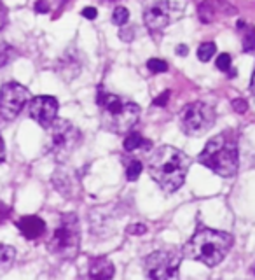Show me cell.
<instances>
[{"instance_id": "4", "label": "cell", "mask_w": 255, "mask_h": 280, "mask_svg": "<svg viewBox=\"0 0 255 280\" xmlns=\"http://www.w3.org/2000/svg\"><path fill=\"white\" fill-rule=\"evenodd\" d=\"M201 165L210 168L220 177H234L240 166L238 142L231 132H222L208 140L203 152L198 156Z\"/></svg>"}, {"instance_id": "20", "label": "cell", "mask_w": 255, "mask_h": 280, "mask_svg": "<svg viewBox=\"0 0 255 280\" xmlns=\"http://www.w3.org/2000/svg\"><path fill=\"white\" fill-rule=\"evenodd\" d=\"M128 20H130V11L122 6L116 7L114 13H112V23L118 25V27H124L128 23Z\"/></svg>"}, {"instance_id": "16", "label": "cell", "mask_w": 255, "mask_h": 280, "mask_svg": "<svg viewBox=\"0 0 255 280\" xmlns=\"http://www.w3.org/2000/svg\"><path fill=\"white\" fill-rule=\"evenodd\" d=\"M14 256H16V250L10 245H0V273L7 271L10 268L14 261Z\"/></svg>"}, {"instance_id": "1", "label": "cell", "mask_w": 255, "mask_h": 280, "mask_svg": "<svg viewBox=\"0 0 255 280\" xmlns=\"http://www.w3.org/2000/svg\"><path fill=\"white\" fill-rule=\"evenodd\" d=\"M190 158L173 145H161L148 159V173L166 193H175L186 180Z\"/></svg>"}, {"instance_id": "30", "label": "cell", "mask_w": 255, "mask_h": 280, "mask_svg": "<svg viewBox=\"0 0 255 280\" xmlns=\"http://www.w3.org/2000/svg\"><path fill=\"white\" fill-rule=\"evenodd\" d=\"M7 25V7L4 6V2L0 0V30Z\"/></svg>"}, {"instance_id": "19", "label": "cell", "mask_w": 255, "mask_h": 280, "mask_svg": "<svg viewBox=\"0 0 255 280\" xmlns=\"http://www.w3.org/2000/svg\"><path fill=\"white\" fill-rule=\"evenodd\" d=\"M215 53H217L215 42H203V44L198 48V60H201V62H210Z\"/></svg>"}, {"instance_id": "34", "label": "cell", "mask_w": 255, "mask_h": 280, "mask_svg": "<svg viewBox=\"0 0 255 280\" xmlns=\"http://www.w3.org/2000/svg\"><path fill=\"white\" fill-rule=\"evenodd\" d=\"M187 53H189V49H187L186 44L176 46V55H178V56H187Z\"/></svg>"}, {"instance_id": "37", "label": "cell", "mask_w": 255, "mask_h": 280, "mask_svg": "<svg viewBox=\"0 0 255 280\" xmlns=\"http://www.w3.org/2000/svg\"><path fill=\"white\" fill-rule=\"evenodd\" d=\"M104 2H112V0H104Z\"/></svg>"}, {"instance_id": "10", "label": "cell", "mask_w": 255, "mask_h": 280, "mask_svg": "<svg viewBox=\"0 0 255 280\" xmlns=\"http://www.w3.org/2000/svg\"><path fill=\"white\" fill-rule=\"evenodd\" d=\"M30 100V91L20 83H6L0 88V119L14 121Z\"/></svg>"}, {"instance_id": "23", "label": "cell", "mask_w": 255, "mask_h": 280, "mask_svg": "<svg viewBox=\"0 0 255 280\" xmlns=\"http://www.w3.org/2000/svg\"><path fill=\"white\" fill-rule=\"evenodd\" d=\"M147 69L150 70L152 74H162L168 70V63L164 60H159V58H150L147 62Z\"/></svg>"}, {"instance_id": "6", "label": "cell", "mask_w": 255, "mask_h": 280, "mask_svg": "<svg viewBox=\"0 0 255 280\" xmlns=\"http://www.w3.org/2000/svg\"><path fill=\"white\" fill-rule=\"evenodd\" d=\"M48 130L49 137L48 142H46V152L54 161H66L76 152V149L79 147L80 140H82L79 128L66 119H54Z\"/></svg>"}, {"instance_id": "33", "label": "cell", "mask_w": 255, "mask_h": 280, "mask_svg": "<svg viewBox=\"0 0 255 280\" xmlns=\"http://www.w3.org/2000/svg\"><path fill=\"white\" fill-rule=\"evenodd\" d=\"M119 37L122 39L124 42H130V41H133V30H130V32H126V30H121V34H119Z\"/></svg>"}, {"instance_id": "32", "label": "cell", "mask_w": 255, "mask_h": 280, "mask_svg": "<svg viewBox=\"0 0 255 280\" xmlns=\"http://www.w3.org/2000/svg\"><path fill=\"white\" fill-rule=\"evenodd\" d=\"M7 215H9V207L6 203H0V222L6 221Z\"/></svg>"}, {"instance_id": "15", "label": "cell", "mask_w": 255, "mask_h": 280, "mask_svg": "<svg viewBox=\"0 0 255 280\" xmlns=\"http://www.w3.org/2000/svg\"><path fill=\"white\" fill-rule=\"evenodd\" d=\"M52 182H54L56 189L62 194H65V196H74V189H77V180L68 173H60V175L54 173Z\"/></svg>"}, {"instance_id": "9", "label": "cell", "mask_w": 255, "mask_h": 280, "mask_svg": "<svg viewBox=\"0 0 255 280\" xmlns=\"http://www.w3.org/2000/svg\"><path fill=\"white\" fill-rule=\"evenodd\" d=\"M178 16L180 9H176L173 0H150L144 9V23L154 37L162 34V30Z\"/></svg>"}, {"instance_id": "31", "label": "cell", "mask_w": 255, "mask_h": 280, "mask_svg": "<svg viewBox=\"0 0 255 280\" xmlns=\"http://www.w3.org/2000/svg\"><path fill=\"white\" fill-rule=\"evenodd\" d=\"M96 9H94V7H84L82 9V16L84 18H88V20H94V18H96Z\"/></svg>"}, {"instance_id": "7", "label": "cell", "mask_w": 255, "mask_h": 280, "mask_svg": "<svg viewBox=\"0 0 255 280\" xmlns=\"http://www.w3.org/2000/svg\"><path fill=\"white\" fill-rule=\"evenodd\" d=\"M215 125V111L204 102H192L180 111V128L186 135L200 137Z\"/></svg>"}, {"instance_id": "29", "label": "cell", "mask_w": 255, "mask_h": 280, "mask_svg": "<svg viewBox=\"0 0 255 280\" xmlns=\"http://www.w3.org/2000/svg\"><path fill=\"white\" fill-rule=\"evenodd\" d=\"M34 7H35V11H37L38 14H46V13H49V4L46 2V0H37Z\"/></svg>"}, {"instance_id": "11", "label": "cell", "mask_w": 255, "mask_h": 280, "mask_svg": "<svg viewBox=\"0 0 255 280\" xmlns=\"http://www.w3.org/2000/svg\"><path fill=\"white\" fill-rule=\"evenodd\" d=\"M28 112H30V118L35 123H38L42 128H49L58 116V100L54 97H49V95L35 97L32 98Z\"/></svg>"}, {"instance_id": "22", "label": "cell", "mask_w": 255, "mask_h": 280, "mask_svg": "<svg viewBox=\"0 0 255 280\" xmlns=\"http://www.w3.org/2000/svg\"><path fill=\"white\" fill-rule=\"evenodd\" d=\"M142 170H144V165H142L140 161H136V159H133V161L128 165V170H126V179L128 180H136L138 177H140V173H142Z\"/></svg>"}, {"instance_id": "24", "label": "cell", "mask_w": 255, "mask_h": 280, "mask_svg": "<svg viewBox=\"0 0 255 280\" xmlns=\"http://www.w3.org/2000/svg\"><path fill=\"white\" fill-rule=\"evenodd\" d=\"M215 65H217V69L222 70V72H228V70L231 69V55H228V53H222V55H218Z\"/></svg>"}, {"instance_id": "28", "label": "cell", "mask_w": 255, "mask_h": 280, "mask_svg": "<svg viewBox=\"0 0 255 280\" xmlns=\"http://www.w3.org/2000/svg\"><path fill=\"white\" fill-rule=\"evenodd\" d=\"M243 49H245L246 53H252V49H254V30H252V28H250L248 34H246L245 44H243Z\"/></svg>"}, {"instance_id": "35", "label": "cell", "mask_w": 255, "mask_h": 280, "mask_svg": "<svg viewBox=\"0 0 255 280\" xmlns=\"http://www.w3.org/2000/svg\"><path fill=\"white\" fill-rule=\"evenodd\" d=\"M4 159H6V144H4V139L0 135V163H4Z\"/></svg>"}, {"instance_id": "2", "label": "cell", "mask_w": 255, "mask_h": 280, "mask_svg": "<svg viewBox=\"0 0 255 280\" xmlns=\"http://www.w3.org/2000/svg\"><path fill=\"white\" fill-rule=\"evenodd\" d=\"M96 104L100 109L102 126L107 132L118 133V135L130 133V130L134 128L140 118V107L134 102L108 93L104 88H98Z\"/></svg>"}, {"instance_id": "3", "label": "cell", "mask_w": 255, "mask_h": 280, "mask_svg": "<svg viewBox=\"0 0 255 280\" xmlns=\"http://www.w3.org/2000/svg\"><path fill=\"white\" fill-rule=\"evenodd\" d=\"M232 247V236L226 231H217L210 228H200L192 238L186 243L182 256L187 259L200 261L206 266H217L224 261Z\"/></svg>"}, {"instance_id": "17", "label": "cell", "mask_w": 255, "mask_h": 280, "mask_svg": "<svg viewBox=\"0 0 255 280\" xmlns=\"http://www.w3.org/2000/svg\"><path fill=\"white\" fill-rule=\"evenodd\" d=\"M198 16H200V20L203 21L204 25L212 23V21L215 20V4H214V0H204V2L200 6V9H198Z\"/></svg>"}, {"instance_id": "18", "label": "cell", "mask_w": 255, "mask_h": 280, "mask_svg": "<svg viewBox=\"0 0 255 280\" xmlns=\"http://www.w3.org/2000/svg\"><path fill=\"white\" fill-rule=\"evenodd\" d=\"M122 145H124V149L130 152V151H136V149L144 147V145H150V144H148L140 133H128L124 142H122Z\"/></svg>"}, {"instance_id": "21", "label": "cell", "mask_w": 255, "mask_h": 280, "mask_svg": "<svg viewBox=\"0 0 255 280\" xmlns=\"http://www.w3.org/2000/svg\"><path fill=\"white\" fill-rule=\"evenodd\" d=\"M14 56H16V51H14L12 48H10L9 44H0V69H2V67H6L7 63L10 62V60L14 58Z\"/></svg>"}, {"instance_id": "13", "label": "cell", "mask_w": 255, "mask_h": 280, "mask_svg": "<svg viewBox=\"0 0 255 280\" xmlns=\"http://www.w3.org/2000/svg\"><path fill=\"white\" fill-rule=\"evenodd\" d=\"M16 226L21 233H23L24 238L35 240L38 236L44 235L46 231V222L42 221L38 215H24L20 221H16Z\"/></svg>"}, {"instance_id": "5", "label": "cell", "mask_w": 255, "mask_h": 280, "mask_svg": "<svg viewBox=\"0 0 255 280\" xmlns=\"http://www.w3.org/2000/svg\"><path fill=\"white\" fill-rule=\"evenodd\" d=\"M80 247V228L76 214H63L48 242V249L60 259H74Z\"/></svg>"}, {"instance_id": "26", "label": "cell", "mask_w": 255, "mask_h": 280, "mask_svg": "<svg viewBox=\"0 0 255 280\" xmlns=\"http://www.w3.org/2000/svg\"><path fill=\"white\" fill-rule=\"evenodd\" d=\"M126 231L130 233V235H144V233L147 231V226L145 224H131L126 228Z\"/></svg>"}, {"instance_id": "36", "label": "cell", "mask_w": 255, "mask_h": 280, "mask_svg": "<svg viewBox=\"0 0 255 280\" xmlns=\"http://www.w3.org/2000/svg\"><path fill=\"white\" fill-rule=\"evenodd\" d=\"M65 2H68V0H62V4H65Z\"/></svg>"}, {"instance_id": "14", "label": "cell", "mask_w": 255, "mask_h": 280, "mask_svg": "<svg viewBox=\"0 0 255 280\" xmlns=\"http://www.w3.org/2000/svg\"><path fill=\"white\" fill-rule=\"evenodd\" d=\"M58 72L62 74L65 81H72L74 77L79 76L80 62H79V58L76 56V53L72 55V51H68V53H65V55L62 56V60H60Z\"/></svg>"}, {"instance_id": "12", "label": "cell", "mask_w": 255, "mask_h": 280, "mask_svg": "<svg viewBox=\"0 0 255 280\" xmlns=\"http://www.w3.org/2000/svg\"><path fill=\"white\" fill-rule=\"evenodd\" d=\"M116 273V268L107 257H96L90 263L82 280H112Z\"/></svg>"}, {"instance_id": "27", "label": "cell", "mask_w": 255, "mask_h": 280, "mask_svg": "<svg viewBox=\"0 0 255 280\" xmlns=\"http://www.w3.org/2000/svg\"><path fill=\"white\" fill-rule=\"evenodd\" d=\"M170 95H172V93H170L168 90H166V91H162V93L159 95V97L156 98V100L152 102V104H154L156 107H164V105L168 104V98H170Z\"/></svg>"}, {"instance_id": "25", "label": "cell", "mask_w": 255, "mask_h": 280, "mask_svg": "<svg viewBox=\"0 0 255 280\" xmlns=\"http://www.w3.org/2000/svg\"><path fill=\"white\" fill-rule=\"evenodd\" d=\"M232 107H234V111L238 112V114H245V112L248 111V104H246L243 98H236V100H232Z\"/></svg>"}, {"instance_id": "8", "label": "cell", "mask_w": 255, "mask_h": 280, "mask_svg": "<svg viewBox=\"0 0 255 280\" xmlns=\"http://www.w3.org/2000/svg\"><path fill=\"white\" fill-rule=\"evenodd\" d=\"M180 261L182 254L176 250H156L145 257V273L150 280H180Z\"/></svg>"}]
</instances>
